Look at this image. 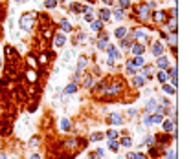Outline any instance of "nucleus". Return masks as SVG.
Listing matches in <instances>:
<instances>
[{"mask_svg": "<svg viewBox=\"0 0 191 159\" xmlns=\"http://www.w3.org/2000/svg\"><path fill=\"white\" fill-rule=\"evenodd\" d=\"M155 7V2H149V4H145V2H140V5L136 7V16L140 18V20H149L151 18V9Z\"/></svg>", "mask_w": 191, "mask_h": 159, "instance_id": "nucleus-1", "label": "nucleus"}, {"mask_svg": "<svg viewBox=\"0 0 191 159\" xmlns=\"http://www.w3.org/2000/svg\"><path fill=\"white\" fill-rule=\"evenodd\" d=\"M35 20H37V13H33V11L24 13V15L20 16V22H18V24H20V29H24V31H31Z\"/></svg>", "mask_w": 191, "mask_h": 159, "instance_id": "nucleus-2", "label": "nucleus"}, {"mask_svg": "<svg viewBox=\"0 0 191 159\" xmlns=\"http://www.w3.org/2000/svg\"><path fill=\"white\" fill-rule=\"evenodd\" d=\"M99 90H101V92H105L107 95H116V93H120V92H121V84H120V82H114V84H112V86H109V88L99 86Z\"/></svg>", "mask_w": 191, "mask_h": 159, "instance_id": "nucleus-3", "label": "nucleus"}, {"mask_svg": "<svg viewBox=\"0 0 191 159\" xmlns=\"http://www.w3.org/2000/svg\"><path fill=\"white\" fill-rule=\"evenodd\" d=\"M131 37H132V38H138V40H142V42L149 40V35H147V33L143 31V27H138V29L131 31Z\"/></svg>", "mask_w": 191, "mask_h": 159, "instance_id": "nucleus-4", "label": "nucleus"}, {"mask_svg": "<svg viewBox=\"0 0 191 159\" xmlns=\"http://www.w3.org/2000/svg\"><path fill=\"white\" fill-rule=\"evenodd\" d=\"M132 44H134V38L131 37V33H127L123 38H120V48H121V49H131Z\"/></svg>", "mask_w": 191, "mask_h": 159, "instance_id": "nucleus-5", "label": "nucleus"}, {"mask_svg": "<svg viewBox=\"0 0 191 159\" xmlns=\"http://www.w3.org/2000/svg\"><path fill=\"white\" fill-rule=\"evenodd\" d=\"M162 126H164V130H166L167 134H169V132H171V134H177V123H173L171 119H164V121H162Z\"/></svg>", "mask_w": 191, "mask_h": 159, "instance_id": "nucleus-6", "label": "nucleus"}, {"mask_svg": "<svg viewBox=\"0 0 191 159\" xmlns=\"http://www.w3.org/2000/svg\"><path fill=\"white\" fill-rule=\"evenodd\" d=\"M156 108H158V99H149L147 103H145V112L147 114H155L156 112Z\"/></svg>", "mask_w": 191, "mask_h": 159, "instance_id": "nucleus-7", "label": "nucleus"}, {"mask_svg": "<svg viewBox=\"0 0 191 159\" xmlns=\"http://www.w3.org/2000/svg\"><path fill=\"white\" fill-rule=\"evenodd\" d=\"M96 44H97V49H99V51L107 49V48H109V37H107L105 33H103V35H99V38H97V42H96Z\"/></svg>", "mask_w": 191, "mask_h": 159, "instance_id": "nucleus-8", "label": "nucleus"}, {"mask_svg": "<svg viewBox=\"0 0 191 159\" xmlns=\"http://www.w3.org/2000/svg\"><path fill=\"white\" fill-rule=\"evenodd\" d=\"M164 48H166V46H164L160 40H156V42L153 44V48H151V53H153L155 57H160V55L164 53Z\"/></svg>", "mask_w": 191, "mask_h": 159, "instance_id": "nucleus-9", "label": "nucleus"}, {"mask_svg": "<svg viewBox=\"0 0 191 159\" xmlns=\"http://www.w3.org/2000/svg\"><path fill=\"white\" fill-rule=\"evenodd\" d=\"M145 82H147V77H143V75H134L132 77V86L134 88H142V86H145Z\"/></svg>", "mask_w": 191, "mask_h": 159, "instance_id": "nucleus-10", "label": "nucleus"}, {"mask_svg": "<svg viewBox=\"0 0 191 159\" xmlns=\"http://www.w3.org/2000/svg\"><path fill=\"white\" fill-rule=\"evenodd\" d=\"M107 53H109V59H110V60H116V59H120V53H118V49H116V46H114V44H109V48H107Z\"/></svg>", "mask_w": 191, "mask_h": 159, "instance_id": "nucleus-11", "label": "nucleus"}, {"mask_svg": "<svg viewBox=\"0 0 191 159\" xmlns=\"http://www.w3.org/2000/svg\"><path fill=\"white\" fill-rule=\"evenodd\" d=\"M131 51H132L134 55H143V51H145V46H143V44H140V42H134V44L131 46Z\"/></svg>", "mask_w": 191, "mask_h": 159, "instance_id": "nucleus-12", "label": "nucleus"}, {"mask_svg": "<svg viewBox=\"0 0 191 159\" xmlns=\"http://www.w3.org/2000/svg\"><path fill=\"white\" fill-rule=\"evenodd\" d=\"M86 66H88V57H85V55L77 57V71H83Z\"/></svg>", "mask_w": 191, "mask_h": 159, "instance_id": "nucleus-13", "label": "nucleus"}, {"mask_svg": "<svg viewBox=\"0 0 191 159\" xmlns=\"http://www.w3.org/2000/svg\"><path fill=\"white\" fill-rule=\"evenodd\" d=\"M109 123L110 125H123V115L121 114H110Z\"/></svg>", "mask_w": 191, "mask_h": 159, "instance_id": "nucleus-14", "label": "nucleus"}, {"mask_svg": "<svg viewBox=\"0 0 191 159\" xmlns=\"http://www.w3.org/2000/svg\"><path fill=\"white\" fill-rule=\"evenodd\" d=\"M156 64H158V68H160V70H167V68H169V59H167V57H164V55H160V57H158V60H156Z\"/></svg>", "mask_w": 191, "mask_h": 159, "instance_id": "nucleus-15", "label": "nucleus"}, {"mask_svg": "<svg viewBox=\"0 0 191 159\" xmlns=\"http://www.w3.org/2000/svg\"><path fill=\"white\" fill-rule=\"evenodd\" d=\"M110 15H112V13H110V9H109V7H105V9H101V11H99V20H101V22H109V20H110Z\"/></svg>", "mask_w": 191, "mask_h": 159, "instance_id": "nucleus-16", "label": "nucleus"}, {"mask_svg": "<svg viewBox=\"0 0 191 159\" xmlns=\"http://www.w3.org/2000/svg\"><path fill=\"white\" fill-rule=\"evenodd\" d=\"M90 29H92L94 33H99V31L103 29V22H101V20H96V18H94V20L90 22Z\"/></svg>", "mask_w": 191, "mask_h": 159, "instance_id": "nucleus-17", "label": "nucleus"}, {"mask_svg": "<svg viewBox=\"0 0 191 159\" xmlns=\"http://www.w3.org/2000/svg\"><path fill=\"white\" fill-rule=\"evenodd\" d=\"M166 38H167V44H169V46H173V48H177V44H178V38H177V33H166Z\"/></svg>", "mask_w": 191, "mask_h": 159, "instance_id": "nucleus-18", "label": "nucleus"}, {"mask_svg": "<svg viewBox=\"0 0 191 159\" xmlns=\"http://www.w3.org/2000/svg\"><path fill=\"white\" fill-rule=\"evenodd\" d=\"M153 70H155V68H153L151 64H147V66L143 64L142 70H140V75H143V77H151V75H153Z\"/></svg>", "mask_w": 191, "mask_h": 159, "instance_id": "nucleus-19", "label": "nucleus"}, {"mask_svg": "<svg viewBox=\"0 0 191 159\" xmlns=\"http://www.w3.org/2000/svg\"><path fill=\"white\" fill-rule=\"evenodd\" d=\"M77 88H79V86H77L75 82L66 84V86H64V95H72V93H75V92H77Z\"/></svg>", "mask_w": 191, "mask_h": 159, "instance_id": "nucleus-20", "label": "nucleus"}, {"mask_svg": "<svg viewBox=\"0 0 191 159\" xmlns=\"http://www.w3.org/2000/svg\"><path fill=\"white\" fill-rule=\"evenodd\" d=\"M132 60V64H134V68H142L143 64H145V59H143V55H136L134 59H131Z\"/></svg>", "mask_w": 191, "mask_h": 159, "instance_id": "nucleus-21", "label": "nucleus"}, {"mask_svg": "<svg viewBox=\"0 0 191 159\" xmlns=\"http://www.w3.org/2000/svg\"><path fill=\"white\" fill-rule=\"evenodd\" d=\"M125 70H127V75H136V68H134V64H132L131 59L125 62Z\"/></svg>", "mask_w": 191, "mask_h": 159, "instance_id": "nucleus-22", "label": "nucleus"}, {"mask_svg": "<svg viewBox=\"0 0 191 159\" xmlns=\"http://www.w3.org/2000/svg\"><path fill=\"white\" fill-rule=\"evenodd\" d=\"M151 121H153V125H160L164 121V115L158 114V112H155V114H151Z\"/></svg>", "mask_w": 191, "mask_h": 159, "instance_id": "nucleus-23", "label": "nucleus"}, {"mask_svg": "<svg viewBox=\"0 0 191 159\" xmlns=\"http://www.w3.org/2000/svg\"><path fill=\"white\" fill-rule=\"evenodd\" d=\"M66 44V37L64 35H57L55 37V48H63Z\"/></svg>", "mask_w": 191, "mask_h": 159, "instance_id": "nucleus-24", "label": "nucleus"}, {"mask_svg": "<svg viewBox=\"0 0 191 159\" xmlns=\"http://www.w3.org/2000/svg\"><path fill=\"white\" fill-rule=\"evenodd\" d=\"M156 79H158L162 84H164V82H167V79H169V77H167V71H166V70H160V71L156 73Z\"/></svg>", "mask_w": 191, "mask_h": 159, "instance_id": "nucleus-25", "label": "nucleus"}, {"mask_svg": "<svg viewBox=\"0 0 191 159\" xmlns=\"http://www.w3.org/2000/svg\"><path fill=\"white\" fill-rule=\"evenodd\" d=\"M162 90H164L166 93H169V95H175V93H177V88H175V86H171V84H167V82H164Z\"/></svg>", "mask_w": 191, "mask_h": 159, "instance_id": "nucleus-26", "label": "nucleus"}, {"mask_svg": "<svg viewBox=\"0 0 191 159\" xmlns=\"http://www.w3.org/2000/svg\"><path fill=\"white\" fill-rule=\"evenodd\" d=\"M70 126H72V125H70V119H68V117H63V119H61V130H63V132H68Z\"/></svg>", "mask_w": 191, "mask_h": 159, "instance_id": "nucleus-27", "label": "nucleus"}, {"mask_svg": "<svg viewBox=\"0 0 191 159\" xmlns=\"http://www.w3.org/2000/svg\"><path fill=\"white\" fill-rule=\"evenodd\" d=\"M166 18H167V15L164 11H156L155 13V22H166Z\"/></svg>", "mask_w": 191, "mask_h": 159, "instance_id": "nucleus-28", "label": "nucleus"}, {"mask_svg": "<svg viewBox=\"0 0 191 159\" xmlns=\"http://www.w3.org/2000/svg\"><path fill=\"white\" fill-rule=\"evenodd\" d=\"M61 29H63L64 33H70V31H72V24H70L68 20H61Z\"/></svg>", "mask_w": 191, "mask_h": 159, "instance_id": "nucleus-29", "label": "nucleus"}, {"mask_svg": "<svg viewBox=\"0 0 191 159\" xmlns=\"http://www.w3.org/2000/svg\"><path fill=\"white\" fill-rule=\"evenodd\" d=\"M114 35H116L118 38H123V37L127 35V29H125L123 26H120V27H116V31H114Z\"/></svg>", "mask_w": 191, "mask_h": 159, "instance_id": "nucleus-30", "label": "nucleus"}, {"mask_svg": "<svg viewBox=\"0 0 191 159\" xmlns=\"http://www.w3.org/2000/svg\"><path fill=\"white\" fill-rule=\"evenodd\" d=\"M120 146H125V148H131V146H132V139H131L129 136H125V137L121 139V143H120Z\"/></svg>", "mask_w": 191, "mask_h": 159, "instance_id": "nucleus-31", "label": "nucleus"}, {"mask_svg": "<svg viewBox=\"0 0 191 159\" xmlns=\"http://www.w3.org/2000/svg\"><path fill=\"white\" fill-rule=\"evenodd\" d=\"M109 148H110L112 152H118V148H120V143H118L116 139H109Z\"/></svg>", "mask_w": 191, "mask_h": 159, "instance_id": "nucleus-32", "label": "nucleus"}, {"mask_svg": "<svg viewBox=\"0 0 191 159\" xmlns=\"http://www.w3.org/2000/svg\"><path fill=\"white\" fill-rule=\"evenodd\" d=\"M127 159H147V156L145 154H134V152H131V154H127Z\"/></svg>", "mask_w": 191, "mask_h": 159, "instance_id": "nucleus-33", "label": "nucleus"}, {"mask_svg": "<svg viewBox=\"0 0 191 159\" xmlns=\"http://www.w3.org/2000/svg\"><path fill=\"white\" fill-rule=\"evenodd\" d=\"M112 15H114V18H116V20H123V16H125V15H123V9H121V7H118V9H116V11H114Z\"/></svg>", "mask_w": 191, "mask_h": 159, "instance_id": "nucleus-34", "label": "nucleus"}, {"mask_svg": "<svg viewBox=\"0 0 191 159\" xmlns=\"http://www.w3.org/2000/svg\"><path fill=\"white\" fill-rule=\"evenodd\" d=\"M118 134H120L118 130H114V128H110V130H109V132L105 134V137H109V139H116V137H118Z\"/></svg>", "mask_w": 191, "mask_h": 159, "instance_id": "nucleus-35", "label": "nucleus"}, {"mask_svg": "<svg viewBox=\"0 0 191 159\" xmlns=\"http://www.w3.org/2000/svg\"><path fill=\"white\" fill-rule=\"evenodd\" d=\"M57 5V0H44V7L46 9H53Z\"/></svg>", "mask_w": 191, "mask_h": 159, "instance_id": "nucleus-36", "label": "nucleus"}, {"mask_svg": "<svg viewBox=\"0 0 191 159\" xmlns=\"http://www.w3.org/2000/svg\"><path fill=\"white\" fill-rule=\"evenodd\" d=\"M155 141H156V139H155V136H147L143 145H145V146H153V145H155Z\"/></svg>", "mask_w": 191, "mask_h": 159, "instance_id": "nucleus-37", "label": "nucleus"}, {"mask_svg": "<svg viewBox=\"0 0 191 159\" xmlns=\"http://www.w3.org/2000/svg\"><path fill=\"white\" fill-rule=\"evenodd\" d=\"M143 125H145V126H153V121H151V114H145V115H143Z\"/></svg>", "mask_w": 191, "mask_h": 159, "instance_id": "nucleus-38", "label": "nucleus"}, {"mask_svg": "<svg viewBox=\"0 0 191 159\" xmlns=\"http://www.w3.org/2000/svg\"><path fill=\"white\" fill-rule=\"evenodd\" d=\"M103 137H105V134H101V132H96V134H92V137H90V139H92V141H101Z\"/></svg>", "mask_w": 191, "mask_h": 159, "instance_id": "nucleus-39", "label": "nucleus"}, {"mask_svg": "<svg viewBox=\"0 0 191 159\" xmlns=\"http://www.w3.org/2000/svg\"><path fill=\"white\" fill-rule=\"evenodd\" d=\"M166 159H177V150H175V148L167 150V154H166Z\"/></svg>", "mask_w": 191, "mask_h": 159, "instance_id": "nucleus-40", "label": "nucleus"}, {"mask_svg": "<svg viewBox=\"0 0 191 159\" xmlns=\"http://www.w3.org/2000/svg\"><path fill=\"white\" fill-rule=\"evenodd\" d=\"M83 18H85L86 22H92V20H94V13H92V11H85V16H83Z\"/></svg>", "mask_w": 191, "mask_h": 159, "instance_id": "nucleus-41", "label": "nucleus"}, {"mask_svg": "<svg viewBox=\"0 0 191 159\" xmlns=\"http://www.w3.org/2000/svg\"><path fill=\"white\" fill-rule=\"evenodd\" d=\"M177 71H178V70H177V66H171V68H169V71H167V77H177Z\"/></svg>", "mask_w": 191, "mask_h": 159, "instance_id": "nucleus-42", "label": "nucleus"}, {"mask_svg": "<svg viewBox=\"0 0 191 159\" xmlns=\"http://www.w3.org/2000/svg\"><path fill=\"white\" fill-rule=\"evenodd\" d=\"M35 145H39V139H37V137H31L29 143H28V146H29V148H35Z\"/></svg>", "mask_w": 191, "mask_h": 159, "instance_id": "nucleus-43", "label": "nucleus"}, {"mask_svg": "<svg viewBox=\"0 0 191 159\" xmlns=\"http://www.w3.org/2000/svg\"><path fill=\"white\" fill-rule=\"evenodd\" d=\"M90 86H92V77L86 75V77H85V88H90Z\"/></svg>", "mask_w": 191, "mask_h": 159, "instance_id": "nucleus-44", "label": "nucleus"}, {"mask_svg": "<svg viewBox=\"0 0 191 159\" xmlns=\"http://www.w3.org/2000/svg\"><path fill=\"white\" fill-rule=\"evenodd\" d=\"M75 145H77V139H70V141H66V146H68V148H75Z\"/></svg>", "mask_w": 191, "mask_h": 159, "instance_id": "nucleus-45", "label": "nucleus"}, {"mask_svg": "<svg viewBox=\"0 0 191 159\" xmlns=\"http://www.w3.org/2000/svg\"><path fill=\"white\" fill-rule=\"evenodd\" d=\"M129 5H131V0H120V7H121V9H123V7L127 9Z\"/></svg>", "mask_w": 191, "mask_h": 159, "instance_id": "nucleus-46", "label": "nucleus"}, {"mask_svg": "<svg viewBox=\"0 0 191 159\" xmlns=\"http://www.w3.org/2000/svg\"><path fill=\"white\" fill-rule=\"evenodd\" d=\"M127 115H131V117H136V115H138V110H134V108H131V110L127 112Z\"/></svg>", "mask_w": 191, "mask_h": 159, "instance_id": "nucleus-47", "label": "nucleus"}, {"mask_svg": "<svg viewBox=\"0 0 191 159\" xmlns=\"http://www.w3.org/2000/svg\"><path fill=\"white\" fill-rule=\"evenodd\" d=\"M70 57H72V51H66V53H64V57H63V60H64V62H68V60H70Z\"/></svg>", "mask_w": 191, "mask_h": 159, "instance_id": "nucleus-48", "label": "nucleus"}, {"mask_svg": "<svg viewBox=\"0 0 191 159\" xmlns=\"http://www.w3.org/2000/svg\"><path fill=\"white\" fill-rule=\"evenodd\" d=\"M136 132H138L140 136H143V134H145V128H143V126H138V128H136Z\"/></svg>", "mask_w": 191, "mask_h": 159, "instance_id": "nucleus-49", "label": "nucleus"}, {"mask_svg": "<svg viewBox=\"0 0 191 159\" xmlns=\"http://www.w3.org/2000/svg\"><path fill=\"white\" fill-rule=\"evenodd\" d=\"M177 13H178V11H177V5H173V9H171V16H178Z\"/></svg>", "mask_w": 191, "mask_h": 159, "instance_id": "nucleus-50", "label": "nucleus"}, {"mask_svg": "<svg viewBox=\"0 0 191 159\" xmlns=\"http://www.w3.org/2000/svg\"><path fill=\"white\" fill-rule=\"evenodd\" d=\"M28 73H29V75H28V79H29V81H35V75H33V71H28Z\"/></svg>", "mask_w": 191, "mask_h": 159, "instance_id": "nucleus-51", "label": "nucleus"}, {"mask_svg": "<svg viewBox=\"0 0 191 159\" xmlns=\"http://www.w3.org/2000/svg\"><path fill=\"white\" fill-rule=\"evenodd\" d=\"M101 2H103L105 5H112V2H114V0H101Z\"/></svg>", "mask_w": 191, "mask_h": 159, "instance_id": "nucleus-52", "label": "nucleus"}, {"mask_svg": "<svg viewBox=\"0 0 191 159\" xmlns=\"http://www.w3.org/2000/svg\"><path fill=\"white\" fill-rule=\"evenodd\" d=\"M29 159H40V156H39V154H31V157Z\"/></svg>", "mask_w": 191, "mask_h": 159, "instance_id": "nucleus-53", "label": "nucleus"}, {"mask_svg": "<svg viewBox=\"0 0 191 159\" xmlns=\"http://www.w3.org/2000/svg\"><path fill=\"white\" fill-rule=\"evenodd\" d=\"M0 159H7V156H6L4 152H0Z\"/></svg>", "mask_w": 191, "mask_h": 159, "instance_id": "nucleus-54", "label": "nucleus"}, {"mask_svg": "<svg viewBox=\"0 0 191 159\" xmlns=\"http://www.w3.org/2000/svg\"><path fill=\"white\" fill-rule=\"evenodd\" d=\"M0 68H2V60H0Z\"/></svg>", "mask_w": 191, "mask_h": 159, "instance_id": "nucleus-55", "label": "nucleus"}, {"mask_svg": "<svg viewBox=\"0 0 191 159\" xmlns=\"http://www.w3.org/2000/svg\"><path fill=\"white\" fill-rule=\"evenodd\" d=\"M138 2H142V0H138Z\"/></svg>", "mask_w": 191, "mask_h": 159, "instance_id": "nucleus-56", "label": "nucleus"}]
</instances>
